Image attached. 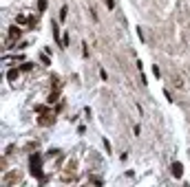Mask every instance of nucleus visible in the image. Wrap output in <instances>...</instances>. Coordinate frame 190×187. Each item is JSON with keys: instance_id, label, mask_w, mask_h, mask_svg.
Listing matches in <instances>:
<instances>
[{"instance_id": "obj_1", "label": "nucleus", "mask_w": 190, "mask_h": 187, "mask_svg": "<svg viewBox=\"0 0 190 187\" xmlns=\"http://www.w3.org/2000/svg\"><path fill=\"white\" fill-rule=\"evenodd\" d=\"M170 169H172V176H175V178H181L183 176V167H181V163H172V165H170Z\"/></svg>"}, {"instance_id": "obj_2", "label": "nucleus", "mask_w": 190, "mask_h": 187, "mask_svg": "<svg viewBox=\"0 0 190 187\" xmlns=\"http://www.w3.org/2000/svg\"><path fill=\"white\" fill-rule=\"evenodd\" d=\"M9 35H11V38H13V40H16V38H20V29H18V27H11V31H9Z\"/></svg>"}, {"instance_id": "obj_3", "label": "nucleus", "mask_w": 190, "mask_h": 187, "mask_svg": "<svg viewBox=\"0 0 190 187\" xmlns=\"http://www.w3.org/2000/svg\"><path fill=\"white\" fill-rule=\"evenodd\" d=\"M53 38H55V42L60 44V31H58V24L53 22Z\"/></svg>"}, {"instance_id": "obj_4", "label": "nucleus", "mask_w": 190, "mask_h": 187, "mask_svg": "<svg viewBox=\"0 0 190 187\" xmlns=\"http://www.w3.org/2000/svg\"><path fill=\"white\" fill-rule=\"evenodd\" d=\"M18 73H20V71H9V73H7V79H11V82H13V79L18 77Z\"/></svg>"}, {"instance_id": "obj_5", "label": "nucleus", "mask_w": 190, "mask_h": 187, "mask_svg": "<svg viewBox=\"0 0 190 187\" xmlns=\"http://www.w3.org/2000/svg\"><path fill=\"white\" fill-rule=\"evenodd\" d=\"M38 9H40V11H47V0H38Z\"/></svg>"}, {"instance_id": "obj_6", "label": "nucleus", "mask_w": 190, "mask_h": 187, "mask_svg": "<svg viewBox=\"0 0 190 187\" xmlns=\"http://www.w3.org/2000/svg\"><path fill=\"white\" fill-rule=\"evenodd\" d=\"M20 71H31V64H29V62H27V64H22V66H20Z\"/></svg>"}, {"instance_id": "obj_7", "label": "nucleus", "mask_w": 190, "mask_h": 187, "mask_svg": "<svg viewBox=\"0 0 190 187\" xmlns=\"http://www.w3.org/2000/svg\"><path fill=\"white\" fill-rule=\"evenodd\" d=\"M106 4H108V9H113V4H115V2H113V0H106Z\"/></svg>"}]
</instances>
